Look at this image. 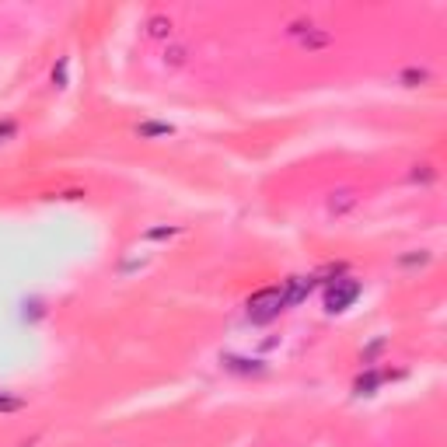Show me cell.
<instances>
[{
  "label": "cell",
  "mask_w": 447,
  "mask_h": 447,
  "mask_svg": "<svg viewBox=\"0 0 447 447\" xmlns=\"http://www.w3.org/2000/svg\"><path fill=\"white\" fill-rule=\"evenodd\" d=\"M280 311H286L284 290H280V286H262V290H255V293L244 301V315H248L252 325H269V322L280 318Z\"/></svg>",
  "instance_id": "1"
},
{
  "label": "cell",
  "mask_w": 447,
  "mask_h": 447,
  "mask_svg": "<svg viewBox=\"0 0 447 447\" xmlns=\"http://www.w3.org/2000/svg\"><path fill=\"white\" fill-rule=\"evenodd\" d=\"M360 293H364V284L357 280V276H335V280H328L325 286V311L328 315H343L346 308H353L357 301H360Z\"/></svg>",
  "instance_id": "2"
},
{
  "label": "cell",
  "mask_w": 447,
  "mask_h": 447,
  "mask_svg": "<svg viewBox=\"0 0 447 447\" xmlns=\"http://www.w3.org/2000/svg\"><path fill=\"white\" fill-rule=\"evenodd\" d=\"M318 286V280L315 276H286L284 280V304L286 308H297V304H304L308 297H311V290Z\"/></svg>",
  "instance_id": "3"
},
{
  "label": "cell",
  "mask_w": 447,
  "mask_h": 447,
  "mask_svg": "<svg viewBox=\"0 0 447 447\" xmlns=\"http://www.w3.org/2000/svg\"><path fill=\"white\" fill-rule=\"evenodd\" d=\"M360 206V193L357 189H350V185H339V189H332L325 200V210L328 217H346V213H353Z\"/></svg>",
  "instance_id": "4"
},
{
  "label": "cell",
  "mask_w": 447,
  "mask_h": 447,
  "mask_svg": "<svg viewBox=\"0 0 447 447\" xmlns=\"http://www.w3.org/2000/svg\"><path fill=\"white\" fill-rule=\"evenodd\" d=\"M332 42H335V36H332L328 28H322V25H308V28L297 36V45L308 49V53H325Z\"/></svg>",
  "instance_id": "5"
},
{
  "label": "cell",
  "mask_w": 447,
  "mask_h": 447,
  "mask_svg": "<svg viewBox=\"0 0 447 447\" xmlns=\"http://www.w3.org/2000/svg\"><path fill=\"white\" fill-rule=\"evenodd\" d=\"M220 364L227 367L231 374H262L266 370V360H248V357H235V353H224Z\"/></svg>",
  "instance_id": "6"
},
{
  "label": "cell",
  "mask_w": 447,
  "mask_h": 447,
  "mask_svg": "<svg viewBox=\"0 0 447 447\" xmlns=\"http://www.w3.org/2000/svg\"><path fill=\"white\" fill-rule=\"evenodd\" d=\"M384 377H388V370H364V374L353 381V392H357V395H374V392L384 384Z\"/></svg>",
  "instance_id": "7"
},
{
  "label": "cell",
  "mask_w": 447,
  "mask_h": 447,
  "mask_svg": "<svg viewBox=\"0 0 447 447\" xmlns=\"http://www.w3.org/2000/svg\"><path fill=\"white\" fill-rule=\"evenodd\" d=\"M161 63L168 67V70H178V67H185V63H189V45H185V42H171V45L164 49Z\"/></svg>",
  "instance_id": "8"
},
{
  "label": "cell",
  "mask_w": 447,
  "mask_h": 447,
  "mask_svg": "<svg viewBox=\"0 0 447 447\" xmlns=\"http://www.w3.org/2000/svg\"><path fill=\"white\" fill-rule=\"evenodd\" d=\"M171 133H175V126H171V122L147 119V122H140V126H136V136H140V140H161V136H171Z\"/></svg>",
  "instance_id": "9"
},
{
  "label": "cell",
  "mask_w": 447,
  "mask_h": 447,
  "mask_svg": "<svg viewBox=\"0 0 447 447\" xmlns=\"http://www.w3.org/2000/svg\"><path fill=\"white\" fill-rule=\"evenodd\" d=\"M171 32H175V21L168 14H151L147 18V36L151 39H171Z\"/></svg>",
  "instance_id": "10"
},
{
  "label": "cell",
  "mask_w": 447,
  "mask_h": 447,
  "mask_svg": "<svg viewBox=\"0 0 447 447\" xmlns=\"http://www.w3.org/2000/svg\"><path fill=\"white\" fill-rule=\"evenodd\" d=\"M409 182H412V185H433V182H437V168L430 161L412 164V168H409Z\"/></svg>",
  "instance_id": "11"
},
{
  "label": "cell",
  "mask_w": 447,
  "mask_h": 447,
  "mask_svg": "<svg viewBox=\"0 0 447 447\" xmlns=\"http://www.w3.org/2000/svg\"><path fill=\"white\" fill-rule=\"evenodd\" d=\"M399 81L406 84V87H423V84L433 81V74H430L426 67H409V70H402V74H399Z\"/></svg>",
  "instance_id": "12"
},
{
  "label": "cell",
  "mask_w": 447,
  "mask_h": 447,
  "mask_svg": "<svg viewBox=\"0 0 447 447\" xmlns=\"http://www.w3.org/2000/svg\"><path fill=\"white\" fill-rule=\"evenodd\" d=\"M53 84L56 87H67L70 84V56H60L56 67H53Z\"/></svg>",
  "instance_id": "13"
},
{
  "label": "cell",
  "mask_w": 447,
  "mask_h": 447,
  "mask_svg": "<svg viewBox=\"0 0 447 447\" xmlns=\"http://www.w3.org/2000/svg\"><path fill=\"white\" fill-rule=\"evenodd\" d=\"M25 409V399H18V395H7V392H0V412H21Z\"/></svg>",
  "instance_id": "14"
},
{
  "label": "cell",
  "mask_w": 447,
  "mask_h": 447,
  "mask_svg": "<svg viewBox=\"0 0 447 447\" xmlns=\"http://www.w3.org/2000/svg\"><path fill=\"white\" fill-rule=\"evenodd\" d=\"M384 346H388V339H384V335H381V339H374V343L367 346L364 353H360V364H370V360H374V357H377V353H381Z\"/></svg>",
  "instance_id": "15"
},
{
  "label": "cell",
  "mask_w": 447,
  "mask_h": 447,
  "mask_svg": "<svg viewBox=\"0 0 447 447\" xmlns=\"http://www.w3.org/2000/svg\"><path fill=\"white\" fill-rule=\"evenodd\" d=\"M430 262V252H412V255H399V266H426Z\"/></svg>",
  "instance_id": "16"
},
{
  "label": "cell",
  "mask_w": 447,
  "mask_h": 447,
  "mask_svg": "<svg viewBox=\"0 0 447 447\" xmlns=\"http://www.w3.org/2000/svg\"><path fill=\"white\" fill-rule=\"evenodd\" d=\"M171 235H178V227H151L144 238H147V242H164V238H171Z\"/></svg>",
  "instance_id": "17"
}]
</instances>
